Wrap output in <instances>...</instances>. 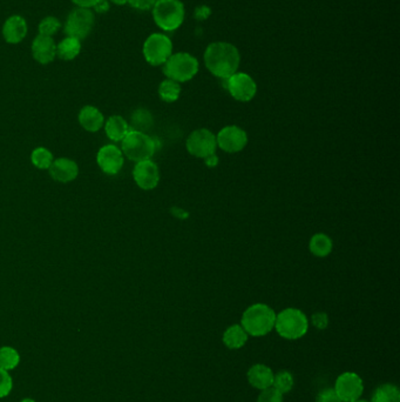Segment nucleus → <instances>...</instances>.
Instances as JSON below:
<instances>
[{"mask_svg": "<svg viewBox=\"0 0 400 402\" xmlns=\"http://www.w3.org/2000/svg\"><path fill=\"white\" fill-rule=\"evenodd\" d=\"M205 64L212 76L220 79H228L237 72L241 54L235 45L227 41H215L209 44L205 49Z\"/></svg>", "mask_w": 400, "mask_h": 402, "instance_id": "1", "label": "nucleus"}, {"mask_svg": "<svg viewBox=\"0 0 400 402\" xmlns=\"http://www.w3.org/2000/svg\"><path fill=\"white\" fill-rule=\"evenodd\" d=\"M276 313L265 303H255L245 309L242 316L241 326L248 336L260 338L272 332L275 328Z\"/></svg>", "mask_w": 400, "mask_h": 402, "instance_id": "2", "label": "nucleus"}, {"mask_svg": "<svg viewBox=\"0 0 400 402\" xmlns=\"http://www.w3.org/2000/svg\"><path fill=\"white\" fill-rule=\"evenodd\" d=\"M275 329L283 339H301L308 333L309 320L301 309L285 308L276 314Z\"/></svg>", "mask_w": 400, "mask_h": 402, "instance_id": "3", "label": "nucleus"}, {"mask_svg": "<svg viewBox=\"0 0 400 402\" xmlns=\"http://www.w3.org/2000/svg\"><path fill=\"white\" fill-rule=\"evenodd\" d=\"M152 10L156 25L165 32L178 30L185 21V5L181 0H158Z\"/></svg>", "mask_w": 400, "mask_h": 402, "instance_id": "4", "label": "nucleus"}, {"mask_svg": "<svg viewBox=\"0 0 400 402\" xmlns=\"http://www.w3.org/2000/svg\"><path fill=\"white\" fill-rule=\"evenodd\" d=\"M199 60L187 52L173 54L163 65V74L167 79L176 83L192 80L199 72Z\"/></svg>", "mask_w": 400, "mask_h": 402, "instance_id": "5", "label": "nucleus"}, {"mask_svg": "<svg viewBox=\"0 0 400 402\" xmlns=\"http://www.w3.org/2000/svg\"><path fill=\"white\" fill-rule=\"evenodd\" d=\"M123 154L132 161L150 160L155 154L156 143L152 136L140 131H129L123 140Z\"/></svg>", "mask_w": 400, "mask_h": 402, "instance_id": "6", "label": "nucleus"}, {"mask_svg": "<svg viewBox=\"0 0 400 402\" xmlns=\"http://www.w3.org/2000/svg\"><path fill=\"white\" fill-rule=\"evenodd\" d=\"M143 57L152 66L165 65L173 54V41L163 34H153L145 39L143 47Z\"/></svg>", "mask_w": 400, "mask_h": 402, "instance_id": "7", "label": "nucleus"}, {"mask_svg": "<svg viewBox=\"0 0 400 402\" xmlns=\"http://www.w3.org/2000/svg\"><path fill=\"white\" fill-rule=\"evenodd\" d=\"M94 14L90 9L76 7L71 11L66 23L63 26V32L67 37L76 38L83 40L90 36L94 26Z\"/></svg>", "mask_w": 400, "mask_h": 402, "instance_id": "8", "label": "nucleus"}, {"mask_svg": "<svg viewBox=\"0 0 400 402\" xmlns=\"http://www.w3.org/2000/svg\"><path fill=\"white\" fill-rule=\"evenodd\" d=\"M185 147L189 154L193 156L205 159L208 156L215 154L217 149L216 143V136L212 131L207 129H199L189 134L185 141Z\"/></svg>", "mask_w": 400, "mask_h": 402, "instance_id": "9", "label": "nucleus"}, {"mask_svg": "<svg viewBox=\"0 0 400 402\" xmlns=\"http://www.w3.org/2000/svg\"><path fill=\"white\" fill-rule=\"evenodd\" d=\"M225 81V87L230 96L241 103H248L257 94V85L255 80L245 72H236Z\"/></svg>", "mask_w": 400, "mask_h": 402, "instance_id": "10", "label": "nucleus"}, {"mask_svg": "<svg viewBox=\"0 0 400 402\" xmlns=\"http://www.w3.org/2000/svg\"><path fill=\"white\" fill-rule=\"evenodd\" d=\"M334 392L343 402H352L361 399L364 383L357 373L345 372L338 376L334 383Z\"/></svg>", "mask_w": 400, "mask_h": 402, "instance_id": "11", "label": "nucleus"}, {"mask_svg": "<svg viewBox=\"0 0 400 402\" xmlns=\"http://www.w3.org/2000/svg\"><path fill=\"white\" fill-rule=\"evenodd\" d=\"M217 147L227 154H237L248 144V134L236 125L225 126L216 136Z\"/></svg>", "mask_w": 400, "mask_h": 402, "instance_id": "12", "label": "nucleus"}, {"mask_svg": "<svg viewBox=\"0 0 400 402\" xmlns=\"http://www.w3.org/2000/svg\"><path fill=\"white\" fill-rule=\"evenodd\" d=\"M96 163L107 176H116L125 164L123 151L116 145H105L96 154Z\"/></svg>", "mask_w": 400, "mask_h": 402, "instance_id": "13", "label": "nucleus"}, {"mask_svg": "<svg viewBox=\"0 0 400 402\" xmlns=\"http://www.w3.org/2000/svg\"><path fill=\"white\" fill-rule=\"evenodd\" d=\"M133 178L141 190H154L159 185V167L152 160H145V161L136 163L134 170H133Z\"/></svg>", "mask_w": 400, "mask_h": 402, "instance_id": "14", "label": "nucleus"}, {"mask_svg": "<svg viewBox=\"0 0 400 402\" xmlns=\"http://www.w3.org/2000/svg\"><path fill=\"white\" fill-rule=\"evenodd\" d=\"M50 174L56 181L61 184L71 183L79 176V166L74 160L68 158H59L53 160L51 165Z\"/></svg>", "mask_w": 400, "mask_h": 402, "instance_id": "15", "label": "nucleus"}, {"mask_svg": "<svg viewBox=\"0 0 400 402\" xmlns=\"http://www.w3.org/2000/svg\"><path fill=\"white\" fill-rule=\"evenodd\" d=\"M32 54L41 65L52 63L56 57V44L53 38L38 34L32 43Z\"/></svg>", "mask_w": 400, "mask_h": 402, "instance_id": "16", "label": "nucleus"}, {"mask_svg": "<svg viewBox=\"0 0 400 402\" xmlns=\"http://www.w3.org/2000/svg\"><path fill=\"white\" fill-rule=\"evenodd\" d=\"M27 34V23L21 16H11L4 23L3 37L9 44H19Z\"/></svg>", "mask_w": 400, "mask_h": 402, "instance_id": "17", "label": "nucleus"}, {"mask_svg": "<svg viewBox=\"0 0 400 402\" xmlns=\"http://www.w3.org/2000/svg\"><path fill=\"white\" fill-rule=\"evenodd\" d=\"M247 379L250 386L254 388L265 391V389L272 387V381H274V372L272 368H269L268 366L263 363H256L249 369L247 373Z\"/></svg>", "mask_w": 400, "mask_h": 402, "instance_id": "18", "label": "nucleus"}, {"mask_svg": "<svg viewBox=\"0 0 400 402\" xmlns=\"http://www.w3.org/2000/svg\"><path fill=\"white\" fill-rule=\"evenodd\" d=\"M79 123L83 130L96 134L105 125V116L99 109L87 105L80 111Z\"/></svg>", "mask_w": 400, "mask_h": 402, "instance_id": "19", "label": "nucleus"}, {"mask_svg": "<svg viewBox=\"0 0 400 402\" xmlns=\"http://www.w3.org/2000/svg\"><path fill=\"white\" fill-rule=\"evenodd\" d=\"M105 132L113 141H123L129 132L128 123L121 116H109L105 124Z\"/></svg>", "mask_w": 400, "mask_h": 402, "instance_id": "20", "label": "nucleus"}, {"mask_svg": "<svg viewBox=\"0 0 400 402\" xmlns=\"http://www.w3.org/2000/svg\"><path fill=\"white\" fill-rule=\"evenodd\" d=\"M248 336L241 325H232L225 329L222 340L229 349H240L247 343Z\"/></svg>", "mask_w": 400, "mask_h": 402, "instance_id": "21", "label": "nucleus"}, {"mask_svg": "<svg viewBox=\"0 0 400 402\" xmlns=\"http://www.w3.org/2000/svg\"><path fill=\"white\" fill-rule=\"evenodd\" d=\"M80 52H81V40L76 38L66 37L56 45V56L66 61L76 59Z\"/></svg>", "mask_w": 400, "mask_h": 402, "instance_id": "22", "label": "nucleus"}, {"mask_svg": "<svg viewBox=\"0 0 400 402\" xmlns=\"http://www.w3.org/2000/svg\"><path fill=\"white\" fill-rule=\"evenodd\" d=\"M332 247H334L332 240H331L330 236H327L324 233L314 234L311 238L310 243H309L310 252L317 258H325V256H329L332 252Z\"/></svg>", "mask_w": 400, "mask_h": 402, "instance_id": "23", "label": "nucleus"}, {"mask_svg": "<svg viewBox=\"0 0 400 402\" xmlns=\"http://www.w3.org/2000/svg\"><path fill=\"white\" fill-rule=\"evenodd\" d=\"M371 402H400L399 389L392 383H384L374 391Z\"/></svg>", "mask_w": 400, "mask_h": 402, "instance_id": "24", "label": "nucleus"}, {"mask_svg": "<svg viewBox=\"0 0 400 402\" xmlns=\"http://www.w3.org/2000/svg\"><path fill=\"white\" fill-rule=\"evenodd\" d=\"M20 363V354L17 349L10 346H4L0 348V368L4 371H14Z\"/></svg>", "mask_w": 400, "mask_h": 402, "instance_id": "25", "label": "nucleus"}, {"mask_svg": "<svg viewBox=\"0 0 400 402\" xmlns=\"http://www.w3.org/2000/svg\"><path fill=\"white\" fill-rule=\"evenodd\" d=\"M181 94V85L174 80L165 79L160 84L159 96L165 103H174Z\"/></svg>", "mask_w": 400, "mask_h": 402, "instance_id": "26", "label": "nucleus"}, {"mask_svg": "<svg viewBox=\"0 0 400 402\" xmlns=\"http://www.w3.org/2000/svg\"><path fill=\"white\" fill-rule=\"evenodd\" d=\"M53 160V154L45 147H38L31 154V161L39 170H48Z\"/></svg>", "mask_w": 400, "mask_h": 402, "instance_id": "27", "label": "nucleus"}, {"mask_svg": "<svg viewBox=\"0 0 400 402\" xmlns=\"http://www.w3.org/2000/svg\"><path fill=\"white\" fill-rule=\"evenodd\" d=\"M294 376L288 371H281L277 374H274V381H272V388L276 389L281 394H288L291 389L294 388Z\"/></svg>", "mask_w": 400, "mask_h": 402, "instance_id": "28", "label": "nucleus"}, {"mask_svg": "<svg viewBox=\"0 0 400 402\" xmlns=\"http://www.w3.org/2000/svg\"><path fill=\"white\" fill-rule=\"evenodd\" d=\"M133 126L134 131H140L145 132V130L150 129L153 125V116L149 114L148 111L140 109L136 110L132 116Z\"/></svg>", "mask_w": 400, "mask_h": 402, "instance_id": "29", "label": "nucleus"}, {"mask_svg": "<svg viewBox=\"0 0 400 402\" xmlns=\"http://www.w3.org/2000/svg\"><path fill=\"white\" fill-rule=\"evenodd\" d=\"M60 27H61V24H60L59 20L53 16H48V17H45L40 21L38 30H39V34H41V36L52 37L60 30Z\"/></svg>", "mask_w": 400, "mask_h": 402, "instance_id": "30", "label": "nucleus"}, {"mask_svg": "<svg viewBox=\"0 0 400 402\" xmlns=\"http://www.w3.org/2000/svg\"><path fill=\"white\" fill-rule=\"evenodd\" d=\"M14 388V380L10 373L0 368V399L6 398Z\"/></svg>", "mask_w": 400, "mask_h": 402, "instance_id": "31", "label": "nucleus"}, {"mask_svg": "<svg viewBox=\"0 0 400 402\" xmlns=\"http://www.w3.org/2000/svg\"><path fill=\"white\" fill-rule=\"evenodd\" d=\"M256 402H283V394L270 387V388L262 391Z\"/></svg>", "mask_w": 400, "mask_h": 402, "instance_id": "32", "label": "nucleus"}, {"mask_svg": "<svg viewBox=\"0 0 400 402\" xmlns=\"http://www.w3.org/2000/svg\"><path fill=\"white\" fill-rule=\"evenodd\" d=\"M311 321L316 328L323 331V329L327 328V326H329V316H327V313H314L311 318Z\"/></svg>", "mask_w": 400, "mask_h": 402, "instance_id": "33", "label": "nucleus"}, {"mask_svg": "<svg viewBox=\"0 0 400 402\" xmlns=\"http://www.w3.org/2000/svg\"><path fill=\"white\" fill-rule=\"evenodd\" d=\"M317 402H343L334 388H327L318 394Z\"/></svg>", "mask_w": 400, "mask_h": 402, "instance_id": "34", "label": "nucleus"}, {"mask_svg": "<svg viewBox=\"0 0 400 402\" xmlns=\"http://www.w3.org/2000/svg\"><path fill=\"white\" fill-rule=\"evenodd\" d=\"M158 0H128L130 6L136 10L147 11L153 9Z\"/></svg>", "mask_w": 400, "mask_h": 402, "instance_id": "35", "label": "nucleus"}, {"mask_svg": "<svg viewBox=\"0 0 400 402\" xmlns=\"http://www.w3.org/2000/svg\"><path fill=\"white\" fill-rule=\"evenodd\" d=\"M94 10L98 14H105L109 11V4L107 0H99L98 3L94 5Z\"/></svg>", "mask_w": 400, "mask_h": 402, "instance_id": "36", "label": "nucleus"}, {"mask_svg": "<svg viewBox=\"0 0 400 402\" xmlns=\"http://www.w3.org/2000/svg\"><path fill=\"white\" fill-rule=\"evenodd\" d=\"M99 0H72L73 4H76L78 7H85V9H91L94 7Z\"/></svg>", "mask_w": 400, "mask_h": 402, "instance_id": "37", "label": "nucleus"}, {"mask_svg": "<svg viewBox=\"0 0 400 402\" xmlns=\"http://www.w3.org/2000/svg\"><path fill=\"white\" fill-rule=\"evenodd\" d=\"M205 160L207 165L210 167L216 166V164H217L218 161L217 156H216L215 154H212V156L205 158Z\"/></svg>", "mask_w": 400, "mask_h": 402, "instance_id": "38", "label": "nucleus"}, {"mask_svg": "<svg viewBox=\"0 0 400 402\" xmlns=\"http://www.w3.org/2000/svg\"><path fill=\"white\" fill-rule=\"evenodd\" d=\"M112 1L116 5H125V4L128 3V0H112Z\"/></svg>", "mask_w": 400, "mask_h": 402, "instance_id": "39", "label": "nucleus"}, {"mask_svg": "<svg viewBox=\"0 0 400 402\" xmlns=\"http://www.w3.org/2000/svg\"><path fill=\"white\" fill-rule=\"evenodd\" d=\"M20 402H36L34 399H30V398H26V399H23Z\"/></svg>", "mask_w": 400, "mask_h": 402, "instance_id": "40", "label": "nucleus"}, {"mask_svg": "<svg viewBox=\"0 0 400 402\" xmlns=\"http://www.w3.org/2000/svg\"><path fill=\"white\" fill-rule=\"evenodd\" d=\"M352 402H369V401H366V400H361V399H359V400H356V401H352Z\"/></svg>", "mask_w": 400, "mask_h": 402, "instance_id": "41", "label": "nucleus"}]
</instances>
